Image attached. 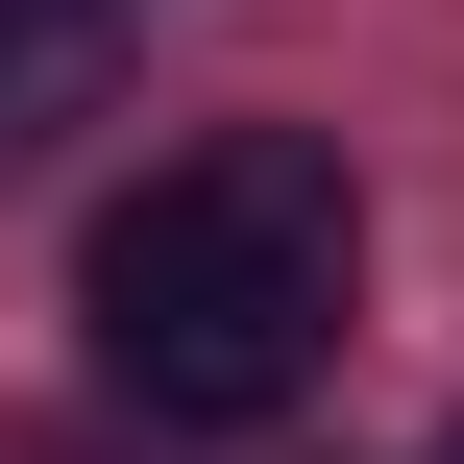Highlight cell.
Returning a JSON list of instances; mask_svg holds the SVG:
<instances>
[{"label":"cell","mask_w":464,"mask_h":464,"mask_svg":"<svg viewBox=\"0 0 464 464\" xmlns=\"http://www.w3.org/2000/svg\"><path fill=\"white\" fill-rule=\"evenodd\" d=\"M98 367L171 416V440H269L318 367H343V294H367V196H343V147H294V122H220V147H171L122 220H98Z\"/></svg>","instance_id":"1"},{"label":"cell","mask_w":464,"mask_h":464,"mask_svg":"<svg viewBox=\"0 0 464 464\" xmlns=\"http://www.w3.org/2000/svg\"><path fill=\"white\" fill-rule=\"evenodd\" d=\"M49 73H73V24H24V0H0V147L49 122Z\"/></svg>","instance_id":"2"},{"label":"cell","mask_w":464,"mask_h":464,"mask_svg":"<svg viewBox=\"0 0 464 464\" xmlns=\"http://www.w3.org/2000/svg\"><path fill=\"white\" fill-rule=\"evenodd\" d=\"M24 24H73V49H98V24H122V0H24Z\"/></svg>","instance_id":"3"},{"label":"cell","mask_w":464,"mask_h":464,"mask_svg":"<svg viewBox=\"0 0 464 464\" xmlns=\"http://www.w3.org/2000/svg\"><path fill=\"white\" fill-rule=\"evenodd\" d=\"M440 464H464V440H440Z\"/></svg>","instance_id":"4"}]
</instances>
